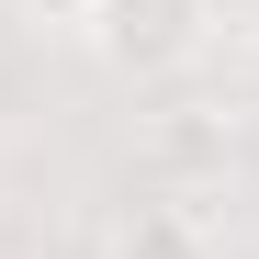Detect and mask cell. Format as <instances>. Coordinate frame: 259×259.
<instances>
[{
	"label": "cell",
	"mask_w": 259,
	"mask_h": 259,
	"mask_svg": "<svg viewBox=\"0 0 259 259\" xmlns=\"http://www.w3.org/2000/svg\"><path fill=\"white\" fill-rule=\"evenodd\" d=\"M23 12L46 23V34H91V23H102V0H23Z\"/></svg>",
	"instance_id": "3957f363"
},
{
	"label": "cell",
	"mask_w": 259,
	"mask_h": 259,
	"mask_svg": "<svg viewBox=\"0 0 259 259\" xmlns=\"http://www.w3.org/2000/svg\"><path fill=\"white\" fill-rule=\"evenodd\" d=\"M113 79H181V68H203L214 57V0H102V23L79 34Z\"/></svg>",
	"instance_id": "6da1fadb"
},
{
	"label": "cell",
	"mask_w": 259,
	"mask_h": 259,
	"mask_svg": "<svg viewBox=\"0 0 259 259\" xmlns=\"http://www.w3.org/2000/svg\"><path fill=\"white\" fill-rule=\"evenodd\" d=\"M237 91H248V113H259V46H248V79H237Z\"/></svg>",
	"instance_id": "277c9868"
},
{
	"label": "cell",
	"mask_w": 259,
	"mask_h": 259,
	"mask_svg": "<svg viewBox=\"0 0 259 259\" xmlns=\"http://www.w3.org/2000/svg\"><path fill=\"white\" fill-rule=\"evenodd\" d=\"M102 259H214V226H203V214L192 203H136V214H124V226H113V248Z\"/></svg>",
	"instance_id": "7a4b0ae2"
}]
</instances>
